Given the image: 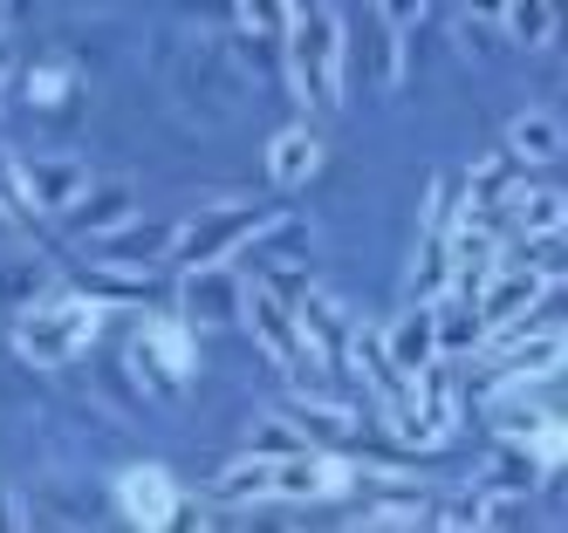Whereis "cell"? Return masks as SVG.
<instances>
[{
    "label": "cell",
    "instance_id": "cell-16",
    "mask_svg": "<svg viewBox=\"0 0 568 533\" xmlns=\"http://www.w3.org/2000/svg\"><path fill=\"white\" fill-rule=\"evenodd\" d=\"M315 164H322V131L315 123H288V131L267 137V185L295 192V185L315 178Z\"/></svg>",
    "mask_w": 568,
    "mask_h": 533
},
{
    "label": "cell",
    "instance_id": "cell-20",
    "mask_svg": "<svg viewBox=\"0 0 568 533\" xmlns=\"http://www.w3.org/2000/svg\"><path fill=\"white\" fill-rule=\"evenodd\" d=\"M295 321H302V336L322 349V362H343V342H349V315L336 295H322V287H295Z\"/></svg>",
    "mask_w": 568,
    "mask_h": 533
},
{
    "label": "cell",
    "instance_id": "cell-32",
    "mask_svg": "<svg viewBox=\"0 0 568 533\" xmlns=\"http://www.w3.org/2000/svg\"><path fill=\"white\" fill-rule=\"evenodd\" d=\"M240 21H247V34H267V41H281L288 34V0H240Z\"/></svg>",
    "mask_w": 568,
    "mask_h": 533
},
{
    "label": "cell",
    "instance_id": "cell-4",
    "mask_svg": "<svg viewBox=\"0 0 568 533\" xmlns=\"http://www.w3.org/2000/svg\"><path fill=\"white\" fill-rule=\"evenodd\" d=\"M561 287V274H548V267H514V260H500L494 274H486V287L473 295V315H479V349L486 342H507V336H520V321L535 315L548 295Z\"/></svg>",
    "mask_w": 568,
    "mask_h": 533
},
{
    "label": "cell",
    "instance_id": "cell-17",
    "mask_svg": "<svg viewBox=\"0 0 568 533\" xmlns=\"http://www.w3.org/2000/svg\"><path fill=\"white\" fill-rule=\"evenodd\" d=\"M473 356H486V362H500V383L514 390H527V383H548V377H561V328H548V336H535V342H520V349H500V342H486V349H473Z\"/></svg>",
    "mask_w": 568,
    "mask_h": 533
},
{
    "label": "cell",
    "instance_id": "cell-22",
    "mask_svg": "<svg viewBox=\"0 0 568 533\" xmlns=\"http://www.w3.org/2000/svg\"><path fill=\"white\" fill-rule=\"evenodd\" d=\"M288 410V424L308 438V444H329V451H343V444H356V410H343V403H329V397H295V403H281Z\"/></svg>",
    "mask_w": 568,
    "mask_h": 533
},
{
    "label": "cell",
    "instance_id": "cell-3",
    "mask_svg": "<svg viewBox=\"0 0 568 533\" xmlns=\"http://www.w3.org/2000/svg\"><path fill=\"white\" fill-rule=\"evenodd\" d=\"M240 328H247V342H254L274 369H288V377H315V369H322V349L302 336L295 301L281 295V287H267L261 274L240 280Z\"/></svg>",
    "mask_w": 568,
    "mask_h": 533
},
{
    "label": "cell",
    "instance_id": "cell-37",
    "mask_svg": "<svg viewBox=\"0 0 568 533\" xmlns=\"http://www.w3.org/2000/svg\"><path fill=\"white\" fill-rule=\"evenodd\" d=\"M8 62H14V49H8V41H0V90H8Z\"/></svg>",
    "mask_w": 568,
    "mask_h": 533
},
{
    "label": "cell",
    "instance_id": "cell-9",
    "mask_svg": "<svg viewBox=\"0 0 568 533\" xmlns=\"http://www.w3.org/2000/svg\"><path fill=\"white\" fill-rule=\"evenodd\" d=\"M500 260H507V246H500L494 226L486 219H453V233H445V295L473 301Z\"/></svg>",
    "mask_w": 568,
    "mask_h": 533
},
{
    "label": "cell",
    "instance_id": "cell-28",
    "mask_svg": "<svg viewBox=\"0 0 568 533\" xmlns=\"http://www.w3.org/2000/svg\"><path fill=\"white\" fill-rule=\"evenodd\" d=\"M267 479H274V459H267V451H240V459L220 472L213 492H220V500H233V506H240V500L254 506V500H267Z\"/></svg>",
    "mask_w": 568,
    "mask_h": 533
},
{
    "label": "cell",
    "instance_id": "cell-10",
    "mask_svg": "<svg viewBox=\"0 0 568 533\" xmlns=\"http://www.w3.org/2000/svg\"><path fill=\"white\" fill-rule=\"evenodd\" d=\"M179 315L192 328H240V274H233V260H220V267H185Z\"/></svg>",
    "mask_w": 568,
    "mask_h": 533
},
{
    "label": "cell",
    "instance_id": "cell-1",
    "mask_svg": "<svg viewBox=\"0 0 568 533\" xmlns=\"http://www.w3.org/2000/svg\"><path fill=\"white\" fill-rule=\"evenodd\" d=\"M281 41H288L295 96L308 110H343V96H349V28L329 8H315V14H295Z\"/></svg>",
    "mask_w": 568,
    "mask_h": 533
},
{
    "label": "cell",
    "instance_id": "cell-31",
    "mask_svg": "<svg viewBox=\"0 0 568 533\" xmlns=\"http://www.w3.org/2000/svg\"><path fill=\"white\" fill-rule=\"evenodd\" d=\"M28 213H34V205H28V185H21V157H14V151H0V219L21 226Z\"/></svg>",
    "mask_w": 568,
    "mask_h": 533
},
{
    "label": "cell",
    "instance_id": "cell-8",
    "mask_svg": "<svg viewBox=\"0 0 568 533\" xmlns=\"http://www.w3.org/2000/svg\"><path fill=\"white\" fill-rule=\"evenodd\" d=\"M308 239H315L308 219H261V226L247 233V246H240V254H254V274L295 301L302 267H308Z\"/></svg>",
    "mask_w": 568,
    "mask_h": 533
},
{
    "label": "cell",
    "instance_id": "cell-19",
    "mask_svg": "<svg viewBox=\"0 0 568 533\" xmlns=\"http://www.w3.org/2000/svg\"><path fill=\"white\" fill-rule=\"evenodd\" d=\"M165 246H172V233L165 226H110V233H97V260L103 267H124V274H144V267H158V260H165Z\"/></svg>",
    "mask_w": 568,
    "mask_h": 533
},
{
    "label": "cell",
    "instance_id": "cell-18",
    "mask_svg": "<svg viewBox=\"0 0 568 533\" xmlns=\"http://www.w3.org/2000/svg\"><path fill=\"white\" fill-rule=\"evenodd\" d=\"M527 178H520V157H479L473 164V178L459 185V219H486L494 205H514V192H520Z\"/></svg>",
    "mask_w": 568,
    "mask_h": 533
},
{
    "label": "cell",
    "instance_id": "cell-27",
    "mask_svg": "<svg viewBox=\"0 0 568 533\" xmlns=\"http://www.w3.org/2000/svg\"><path fill=\"white\" fill-rule=\"evenodd\" d=\"M555 21H561V0H507L500 8V28L520 41V49H548Z\"/></svg>",
    "mask_w": 568,
    "mask_h": 533
},
{
    "label": "cell",
    "instance_id": "cell-38",
    "mask_svg": "<svg viewBox=\"0 0 568 533\" xmlns=\"http://www.w3.org/2000/svg\"><path fill=\"white\" fill-rule=\"evenodd\" d=\"M0 28H8V0H0Z\"/></svg>",
    "mask_w": 568,
    "mask_h": 533
},
{
    "label": "cell",
    "instance_id": "cell-6",
    "mask_svg": "<svg viewBox=\"0 0 568 533\" xmlns=\"http://www.w3.org/2000/svg\"><path fill=\"white\" fill-rule=\"evenodd\" d=\"M453 424H459V397H453V369H445V356H438V362H425L412 377V397L390 410V431L412 451H438L445 438H453Z\"/></svg>",
    "mask_w": 568,
    "mask_h": 533
},
{
    "label": "cell",
    "instance_id": "cell-21",
    "mask_svg": "<svg viewBox=\"0 0 568 533\" xmlns=\"http://www.w3.org/2000/svg\"><path fill=\"white\" fill-rule=\"evenodd\" d=\"M356 55H363V75H371L377 90H397V82H404V28H390L371 8V14H363V28H356Z\"/></svg>",
    "mask_w": 568,
    "mask_h": 533
},
{
    "label": "cell",
    "instance_id": "cell-26",
    "mask_svg": "<svg viewBox=\"0 0 568 533\" xmlns=\"http://www.w3.org/2000/svg\"><path fill=\"white\" fill-rule=\"evenodd\" d=\"M42 295H55V280H49L42 260L34 254H0V308H28Z\"/></svg>",
    "mask_w": 568,
    "mask_h": 533
},
{
    "label": "cell",
    "instance_id": "cell-15",
    "mask_svg": "<svg viewBox=\"0 0 568 533\" xmlns=\"http://www.w3.org/2000/svg\"><path fill=\"white\" fill-rule=\"evenodd\" d=\"M377 336H384V349H390V362L404 369V377H418L425 362L445 356V349H438V308H432V301H412L390 328H377Z\"/></svg>",
    "mask_w": 568,
    "mask_h": 533
},
{
    "label": "cell",
    "instance_id": "cell-23",
    "mask_svg": "<svg viewBox=\"0 0 568 533\" xmlns=\"http://www.w3.org/2000/svg\"><path fill=\"white\" fill-rule=\"evenodd\" d=\"M561 151H568V137H561V116L555 110H520L507 123V157H520V164H561Z\"/></svg>",
    "mask_w": 568,
    "mask_h": 533
},
{
    "label": "cell",
    "instance_id": "cell-35",
    "mask_svg": "<svg viewBox=\"0 0 568 533\" xmlns=\"http://www.w3.org/2000/svg\"><path fill=\"white\" fill-rule=\"evenodd\" d=\"M500 8H507V0H466L459 14H473V21H500Z\"/></svg>",
    "mask_w": 568,
    "mask_h": 533
},
{
    "label": "cell",
    "instance_id": "cell-7",
    "mask_svg": "<svg viewBox=\"0 0 568 533\" xmlns=\"http://www.w3.org/2000/svg\"><path fill=\"white\" fill-rule=\"evenodd\" d=\"M131 369H138L151 390H179L192 369H199L192 321H185V315H151L138 336H131Z\"/></svg>",
    "mask_w": 568,
    "mask_h": 533
},
{
    "label": "cell",
    "instance_id": "cell-12",
    "mask_svg": "<svg viewBox=\"0 0 568 533\" xmlns=\"http://www.w3.org/2000/svg\"><path fill=\"white\" fill-rule=\"evenodd\" d=\"M343 369H356V377H363V390H371L384 410H397L404 397H412V377H404V369L390 362V349H384V336H377V328H349V342H343Z\"/></svg>",
    "mask_w": 568,
    "mask_h": 533
},
{
    "label": "cell",
    "instance_id": "cell-2",
    "mask_svg": "<svg viewBox=\"0 0 568 533\" xmlns=\"http://www.w3.org/2000/svg\"><path fill=\"white\" fill-rule=\"evenodd\" d=\"M103 328V301L97 295H42L28 301L21 321H14V356L34 362V369H62L75 362Z\"/></svg>",
    "mask_w": 568,
    "mask_h": 533
},
{
    "label": "cell",
    "instance_id": "cell-11",
    "mask_svg": "<svg viewBox=\"0 0 568 533\" xmlns=\"http://www.w3.org/2000/svg\"><path fill=\"white\" fill-rule=\"evenodd\" d=\"M21 185L34 213H69L75 192L90 185V164L75 151H42V157H21Z\"/></svg>",
    "mask_w": 568,
    "mask_h": 533
},
{
    "label": "cell",
    "instance_id": "cell-5",
    "mask_svg": "<svg viewBox=\"0 0 568 533\" xmlns=\"http://www.w3.org/2000/svg\"><path fill=\"white\" fill-rule=\"evenodd\" d=\"M261 219H267L261 205H240V198L206 205V213H192V219L172 233L165 260H179V267H220V260H233L240 246H247V233H254Z\"/></svg>",
    "mask_w": 568,
    "mask_h": 533
},
{
    "label": "cell",
    "instance_id": "cell-13",
    "mask_svg": "<svg viewBox=\"0 0 568 533\" xmlns=\"http://www.w3.org/2000/svg\"><path fill=\"white\" fill-rule=\"evenodd\" d=\"M116 506H124L131 526H172V513H179V479L165 465H131L124 479H116Z\"/></svg>",
    "mask_w": 568,
    "mask_h": 533
},
{
    "label": "cell",
    "instance_id": "cell-14",
    "mask_svg": "<svg viewBox=\"0 0 568 533\" xmlns=\"http://www.w3.org/2000/svg\"><path fill=\"white\" fill-rule=\"evenodd\" d=\"M62 219H69L75 239H97V233H110V226L138 219V192H131L124 178H90L83 192H75V205H69Z\"/></svg>",
    "mask_w": 568,
    "mask_h": 533
},
{
    "label": "cell",
    "instance_id": "cell-34",
    "mask_svg": "<svg viewBox=\"0 0 568 533\" xmlns=\"http://www.w3.org/2000/svg\"><path fill=\"white\" fill-rule=\"evenodd\" d=\"M371 8H377L390 28H404V34H412V28L425 21V0H371Z\"/></svg>",
    "mask_w": 568,
    "mask_h": 533
},
{
    "label": "cell",
    "instance_id": "cell-25",
    "mask_svg": "<svg viewBox=\"0 0 568 533\" xmlns=\"http://www.w3.org/2000/svg\"><path fill=\"white\" fill-rule=\"evenodd\" d=\"M535 479H541L535 451H527V444L514 451V444H507V451H494V459L479 465V479H473V485H479V492H500V500H527V492H535Z\"/></svg>",
    "mask_w": 568,
    "mask_h": 533
},
{
    "label": "cell",
    "instance_id": "cell-33",
    "mask_svg": "<svg viewBox=\"0 0 568 533\" xmlns=\"http://www.w3.org/2000/svg\"><path fill=\"white\" fill-rule=\"evenodd\" d=\"M62 96H69V69H34L28 103H62Z\"/></svg>",
    "mask_w": 568,
    "mask_h": 533
},
{
    "label": "cell",
    "instance_id": "cell-36",
    "mask_svg": "<svg viewBox=\"0 0 568 533\" xmlns=\"http://www.w3.org/2000/svg\"><path fill=\"white\" fill-rule=\"evenodd\" d=\"M315 8H329V0H288V14H315Z\"/></svg>",
    "mask_w": 568,
    "mask_h": 533
},
{
    "label": "cell",
    "instance_id": "cell-24",
    "mask_svg": "<svg viewBox=\"0 0 568 533\" xmlns=\"http://www.w3.org/2000/svg\"><path fill=\"white\" fill-rule=\"evenodd\" d=\"M507 213H514L520 239H561V226H568V198H561L555 185H520Z\"/></svg>",
    "mask_w": 568,
    "mask_h": 533
},
{
    "label": "cell",
    "instance_id": "cell-29",
    "mask_svg": "<svg viewBox=\"0 0 568 533\" xmlns=\"http://www.w3.org/2000/svg\"><path fill=\"white\" fill-rule=\"evenodd\" d=\"M308 438L288 424V410H267V418L254 424V438H247V451H267V459H281V451H302Z\"/></svg>",
    "mask_w": 568,
    "mask_h": 533
},
{
    "label": "cell",
    "instance_id": "cell-30",
    "mask_svg": "<svg viewBox=\"0 0 568 533\" xmlns=\"http://www.w3.org/2000/svg\"><path fill=\"white\" fill-rule=\"evenodd\" d=\"M494 424L507 444H527L541 424H555V410H535V403H494Z\"/></svg>",
    "mask_w": 568,
    "mask_h": 533
}]
</instances>
